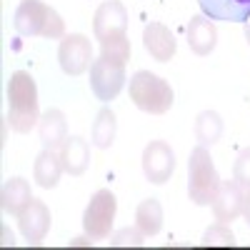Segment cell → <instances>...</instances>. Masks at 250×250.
<instances>
[{
    "label": "cell",
    "mask_w": 250,
    "mask_h": 250,
    "mask_svg": "<svg viewBox=\"0 0 250 250\" xmlns=\"http://www.w3.org/2000/svg\"><path fill=\"white\" fill-rule=\"evenodd\" d=\"M243 218L250 225V188H245V198H243Z\"/></svg>",
    "instance_id": "26"
},
{
    "label": "cell",
    "mask_w": 250,
    "mask_h": 250,
    "mask_svg": "<svg viewBox=\"0 0 250 250\" xmlns=\"http://www.w3.org/2000/svg\"><path fill=\"white\" fill-rule=\"evenodd\" d=\"M115 130H118V123H115V113L110 108H103L98 115H95V123H93V143L98 148H110L113 140H115Z\"/></svg>",
    "instance_id": "21"
},
{
    "label": "cell",
    "mask_w": 250,
    "mask_h": 250,
    "mask_svg": "<svg viewBox=\"0 0 250 250\" xmlns=\"http://www.w3.org/2000/svg\"><path fill=\"white\" fill-rule=\"evenodd\" d=\"M173 88L168 85V80H163L160 75L150 70H138L130 78V100L150 115H163L173 108Z\"/></svg>",
    "instance_id": "4"
},
{
    "label": "cell",
    "mask_w": 250,
    "mask_h": 250,
    "mask_svg": "<svg viewBox=\"0 0 250 250\" xmlns=\"http://www.w3.org/2000/svg\"><path fill=\"white\" fill-rule=\"evenodd\" d=\"M15 30L20 35H40L48 40L65 38V20L43 0H23L15 10Z\"/></svg>",
    "instance_id": "2"
},
{
    "label": "cell",
    "mask_w": 250,
    "mask_h": 250,
    "mask_svg": "<svg viewBox=\"0 0 250 250\" xmlns=\"http://www.w3.org/2000/svg\"><path fill=\"white\" fill-rule=\"evenodd\" d=\"M220 183L223 180L218 178L210 153H208V148L198 145L188 160V195L195 205H213Z\"/></svg>",
    "instance_id": "3"
},
{
    "label": "cell",
    "mask_w": 250,
    "mask_h": 250,
    "mask_svg": "<svg viewBox=\"0 0 250 250\" xmlns=\"http://www.w3.org/2000/svg\"><path fill=\"white\" fill-rule=\"evenodd\" d=\"M203 15L225 23H248L250 20V0H198Z\"/></svg>",
    "instance_id": "12"
},
{
    "label": "cell",
    "mask_w": 250,
    "mask_h": 250,
    "mask_svg": "<svg viewBox=\"0 0 250 250\" xmlns=\"http://www.w3.org/2000/svg\"><path fill=\"white\" fill-rule=\"evenodd\" d=\"M60 160H62L65 173L83 175L88 170V165H90V145H88V140L80 138V135L68 138L65 143H62V148H60Z\"/></svg>",
    "instance_id": "16"
},
{
    "label": "cell",
    "mask_w": 250,
    "mask_h": 250,
    "mask_svg": "<svg viewBox=\"0 0 250 250\" xmlns=\"http://www.w3.org/2000/svg\"><path fill=\"white\" fill-rule=\"evenodd\" d=\"M135 225L143 230L145 238L160 233V228H163V208H160V203L155 198H148V200H143L138 205V210H135Z\"/></svg>",
    "instance_id": "19"
},
{
    "label": "cell",
    "mask_w": 250,
    "mask_h": 250,
    "mask_svg": "<svg viewBox=\"0 0 250 250\" xmlns=\"http://www.w3.org/2000/svg\"><path fill=\"white\" fill-rule=\"evenodd\" d=\"M100 55L108 58V60L128 62L130 60V40H128V33L110 35L108 40H103V43H100Z\"/></svg>",
    "instance_id": "22"
},
{
    "label": "cell",
    "mask_w": 250,
    "mask_h": 250,
    "mask_svg": "<svg viewBox=\"0 0 250 250\" xmlns=\"http://www.w3.org/2000/svg\"><path fill=\"white\" fill-rule=\"evenodd\" d=\"M143 45L158 62H168L175 55V38L163 23H148L143 28Z\"/></svg>",
    "instance_id": "14"
},
{
    "label": "cell",
    "mask_w": 250,
    "mask_h": 250,
    "mask_svg": "<svg viewBox=\"0 0 250 250\" xmlns=\"http://www.w3.org/2000/svg\"><path fill=\"white\" fill-rule=\"evenodd\" d=\"M60 68L65 75H83L93 65V45L83 33H70L60 40Z\"/></svg>",
    "instance_id": "7"
},
{
    "label": "cell",
    "mask_w": 250,
    "mask_h": 250,
    "mask_svg": "<svg viewBox=\"0 0 250 250\" xmlns=\"http://www.w3.org/2000/svg\"><path fill=\"white\" fill-rule=\"evenodd\" d=\"M115 210H118V200L110 190H98L88 208H85V213H83V230H85L88 238L93 240H103V238H108L110 230H113V220H115Z\"/></svg>",
    "instance_id": "5"
},
{
    "label": "cell",
    "mask_w": 250,
    "mask_h": 250,
    "mask_svg": "<svg viewBox=\"0 0 250 250\" xmlns=\"http://www.w3.org/2000/svg\"><path fill=\"white\" fill-rule=\"evenodd\" d=\"M93 33L100 40H108L110 35H120L128 33V10L123 8V3L118 0H105L93 18Z\"/></svg>",
    "instance_id": "9"
},
{
    "label": "cell",
    "mask_w": 250,
    "mask_h": 250,
    "mask_svg": "<svg viewBox=\"0 0 250 250\" xmlns=\"http://www.w3.org/2000/svg\"><path fill=\"white\" fill-rule=\"evenodd\" d=\"M20 233L28 243H40L50 230V210L43 200H30L18 215Z\"/></svg>",
    "instance_id": "10"
},
{
    "label": "cell",
    "mask_w": 250,
    "mask_h": 250,
    "mask_svg": "<svg viewBox=\"0 0 250 250\" xmlns=\"http://www.w3.org/2000/svg\"><path fill=\"white\" fill-rule=\"evenodd\" d=\"M243 185L238 180H225L220 183V190L213 200V213L220 223H233L238 215H243Z\"/></svg>",
    "instance_id": "11"
},
{
    "label": "cell",
    "mask_w": 250,
    "mask_h": 250,
    "mask_svg": "<svg viewBox=\"0 0 250 250\" xmlns=\"http://www.w3.org/2000/svg\"><path fill=\"white\" fill-rule=\"evenodd\" d=\"M143 230L135 225V228H123V230H118L113 238H110V245L113 248H140L145 240H143Z\"/></svg>",
    "instance_id": "24"
},
{
    "label": "cell",
    "mask_w": 250,
    "mask_h": 250,
    "mask_svg": "<svg viewBox=\"0 0 250 250\" xmlns=\"http://www.w3.org/2000/svg\"><path fill=\"white\" fill-rule=\"evenodd\" d=\"M245 40H248V43H250V20H248V23H245Z\"/></svg>",
    "instance_id": "27"
},
{
    "label": "cell",
    "mask_w": 250,
    "mask_h": 250,
    "mask_svg": "<svg viewBox=\"0 0 250 250\" xmlns=\"http://www.w3.org/2000/svg\"><path fill=\"white\" fill-rule=\"evenodd\" d=\"M38 135H40L43 148H48V150L62 148V143L68 140V120H65V113L58 110V108L45 110L43 115H40V123H38Z\"/></svg>",
    "instance_id": "13"
},
{
    "label": "cell",
    "mask_w": 250,
    "mask_h": 250,
    "mask_svg": "<svg viewBox=\"0 0 250 250\" xmlns=\"http://www.w3.org/2000/svg\"><path fill=\"white\" fill-rule=\"evenodd\" d=\"M218 43V30L213 25V20L208 15H195L190 18L188 25V45L195 55H210Z\"/></svg>",
    "instance_id": "15"
},
{
    "label": "cell",
    "mask_w": 250,
    "mask_h": 250,
    "mask_svg": "<svg viewBox=\"0 0 250 250\" xmlns=\"http://www.w3.org/2000/svg\"><path fill=\"white\" fill-rule=\"evenodd\" d=\"M62 160L60 155H55V150H48L43 148V153H40L35 158V168H33V175H35V183L40 188H45V190H50V188L58 185L60 175H62Z\"/></svg>",
    "instance_id": "17"
},
{
    "label": "cell",
    "mask_w": 250,
    "mask_h": 250,
    "mask_svg": "<svg viewBox=\"0 0 250 250\" xmlns=\"http://www.w3.org/2000/svg\"><path fill=\"white\" fill-rule=\"evenodd\" d=\"M175 170V153L170 150L168 143L163 140H150L143 150V173L150 183L163 185L168 183Z\"/></svg>",
    "instance_id": "8"
},
{
    "label": "cell",
    "mask_w": 250,
    "mask_h": 250,
    "mask_svg": "<svg viewBox=\"0 0 250 250\" xmlns=\"http://www.w3.org/2000/svg\"><path fill=\"white\" fill-rule=\"evenodd\" d=\"M233 180H238L243 188H250V148H243L235 165H233Z\"/></svg>",
    "instance_id": "25"
},
{
    "label": "cell",
    "mask_w": 250,
    "mask_h": 250,
    "mask_svg": "<svg viewBox=\"0 0 250 250\" xmlns=\"http://www.w3.org/2000/svg\"><path fill=\"white\" fill-rule=\"evenodd\" d=\"M223 135V120L215 110H203L198 118H195V138L203 148L208 145H215Z\"/></svg>",
    "instance_id": "20"
},
{
    "label": "cell",
    "mask_w": 250,
    "mask_h": 250,
    "mask_svg": "<svg viewBox=\"0 0 250 250\" xmlns=\"http://www.w3.org/2000/svg\"><path fill=\"white\" fill-rule=\"evenodd\" d=\"M0 200H3V210L10 213V215H20V210L33 200V193H30V185L28 180L23 178H10L5 185H3V195H0Z\"/></svg>",
    "instance_id": "18"
},
{
    "label": "cell",
    "mask_w": 250,
    "mask_h": 250,
    "mask_svg": "<svg viewBox=\"0 0 250 250\" xmlns=\"http://www.w3.org/2000/svg\"><path fill=\"white\" fill-rule=\"evenodd\" d=\"M40 123L38 88L30 73L15 70L8 83V125L15 133H30Z\"/></svg>",
    "instance_id": "1"
},
{
    "label": "cell",
    "mask_w": 250,
    "mask_h": 250,
    "mask_svg": "<svg viewBox=\"0 0 250 250\" xmlns=\"http://www.w3.org/2000/svg\"><path fill=\"white\" fill-rule=\"evenodd\" d=\"M123 85H125V62L108 60L103 55L98 60H93V65H90V88H93L98 100H103V103L115 100L118 93L123 90Z\"/></svg>",
    "instance_id": "6"
},
{
    "label": "cell",
    "mask_w": 250,
    "mask_h": 250,
    "mask_svg": "<svg viewBox=\"0 0 250 250\" xmlns=\"http://www.w3.org/2000/svg\"><path fill=\"white\" fill-rule=\"evenodd\" d=\"M233 243H235V235H233L230 228H228V223L210 225L203 235V245H233Z\"/></svg>",
    "instance_id": "23"
}]
</instances>
